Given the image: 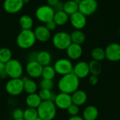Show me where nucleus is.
Returning a JSON list of instances; mask_svg holds the SVG:
<instances>
[{"instance_id":"f257e3e1","label":"nucleus","mask_w":120,"mask_h":120,"mask_svg":"<svg viewBox=\"0 0 120 120\" xmlns=\"http://www.w3.org/2000/svg\"><path fill=\"white\" fill-rule=\"evenodd\" d=\"M79 86V79L73 73L63 76L58 83V88L61 93L72 95L78 90Z\"/></svg>"},{"instance_id":"f03ea898","label":"nucleus","mask_w":120,"mask_h":120,"mask_svg":"<svg viewBox=\"0 0 120 120\" xmlns=\"http://www.w3.org/2000/svg\"><path fill=\"white\" fill-rule=\"evenodd\" d=\"M37 110L38 117L43 120H53L57 113V108L53 101H42Z\"/></svg>"},{"instance_id":"7ed1b4c3","label":"nucleus","mask_w":120,"mask_h":120,"mask_svg":"<svg viewBox=\"0 0 120 120\" xmlns=\"http://www.w3.org/2000/svg\"><path fill=\"white\" fill-rule=\"evenodd\" d=\"M37 40L32 30H21L16 38L17 45L23 50L30 49L34 46Z\"/></svg>"},{"instance_id":"20e7f679","label":"nucleus","mask_w":120,"mask_h":120,"mask_svg":"<svg viewBox=\"0 0 120 120\" xmlns=\"http://www.w3.org/2000/svg\"><path fill=\"white\" fill-rule=\"evenodd\" d=\"M5 71L11 79H21L23 74V67L20 61L12 59L5 64Z\"/></svg>"},{"instance_id":"39448f33","label":"nucleus","mask_w":120,"mask_h":120,"mask_svg":"<svg viewBox=\"0 0 120 120\" xmlns=\"http://www.w3.org/2000/svg\"><path fill=\"white\" fill-rule=\"evenodd\" d=\"M53 46L59 50H66L72 43L70 35L65 31L56 33L52 37Z\"/></svg>"},{"instance_id":"423d86ee","label":"nucleus","mask_w":120,"mask_h":120,"mask_svg":"<svg viewBox=\"0 0 120 120\" xmlns=\"http://www.w3.org/2000/svg\"><path fill=\"white\" fill-rule=\"evenodd\" d=\"M55 10L53 7L46 4L39 6L35 11V16L38 21L46 23L53 20Z\"/></svg>"},{"instance_id":"0eeeda50","label":"nucleus","mask_w":120,"mask_h":120,"mask_svg":"<svg viewBox=\"0 0 120 120\" xmlns=\"http://www.w3.org/2000/svg\"><path fill=\"white\" fill-rule=\"evenodd\" d=\"M24 82L22 79H10L6 83V91L12 96L20 95L24 91Z\"/></svg>"},{"instance_id":"6e6552de","label":"nucleus","mask_w":120,"mask_h":120,"mask_svg":"<svg viewBox=\"0 0 120 120\" xmlns=\"http://www.w3.org/2000/svg\"><path fill=\"white\" fill-rule=\"evenodd\" d=\"M73 66H74L71 60L67 58H61L58 59L53 65L56 73L62 76L72 73Z\"/></svg>"},{"instance_id":"1a4fd4ad","label":"nucleus","mask_w":120,"mask_h":120,"mask_svg":"<svg viewBox=\"0 0 120 120\" xmlns=\"http://www.w3.org/2000/svg\"><path fill=\"white\" fill-rule=\"evenodd\" d=\"M98 6L96 0H81L79 4V11L86 16H91L96 11Z\"/></svg>"},{"instance_id":"9d476101","label":"nucleus","mask_w":120,"mask_h":120,"mask_svg":"<svg viewBox=\"0 0 120 120\" xmlns=\"http://www.w3.org/2000/svg\"><path fill=\"white\" fill-rule=\"evenodd\" d=\"M105 59L110 62L120 61V44L112 42L109 44L105 49Z\"/></svg>"},{"instance_id":"9b49d317","label":"nucleus","mask_w":120,"mask_h":120,"mask_svg":"<svg viewBox=\"0 0 120 120\" xmlns=\"http://www.w3.org/2000/svg\"><path fill=\"white\" fill-rule=\"evenodd\" d=\"M53 102L56 108L60 110H67L72 103L71 95L61 92L56 95Z\"/></svg>"},{"instance_id":"f8f14e48","label":"nucleus","mask_w":120,"mask_h":120,"mask_svg":"<svg viewBox=\"0 0 120 120\" xmlns=\"http://www.w3.org/2000/svg\"><path fill=\"white\" fill-rule=\"evenodd\" d=\"M24 6L22 0H4L3 7L6 12L8 13H16L21 11Z\"/></svg>"},{"instance_id":"ddd939ff","label":"nucleus","mask_w":120,"mask_h":120,"mask_svg":"<svg viewBox=\"0 0 120 120\" xmlns=\"http://www.w3.org/2000/svg\"><path fill=\"white\" fill-rule=\"evenodd\" d=\"M69 20L71 25L75 28V30H82L86 26L87 23L86 16L79 11L70 15Z\"/></svg>"},{"instance_id":"4468645a","label":"nucleus","mask_w":120,"mask_h":120,"mask_svg":"<svg viewBox=\"0 0 120 120\" xmlns=\"http://www.w3.org/2000/svg\"><path fill=\"white\" fill-rule=\"evenodd\" d=\"M26 72L32 79H37L41 76L43 66L37 61H29L25 67Z\"/></svg>"},{"instance_id":"2eb2a0df","label":"nucleus","mask_w":120,"mask_h":120,"mask_svg":"<svg viewBox=\"0 0 120 120\" xmlns=\"http://www.w3.org/2000/svg\"><path fill=\"white\" fill-rule=\"evenodd\" d=\"M72 73L79 79L87 77L90 74L89 63L84 61L77 62L73 66Z\"/></svg>"},{"instance_id":"dca6fc26","label":"nucleus","mask_w":120,"mask_h":120,"mask_svg":"<svg viewBox=\"0 0 120 120\" xmlns=\"http://www.w3.org/2000/svg\"><path fill=\"white\" fill-rule=\"evenodd\" d=\"M82 53H83V50L82 45L72 42L70 45V46L66 50V54L68 59L72 60L79 59L82 57Z\"/></svg>"},{"instance_id":"f3484780","label":"nucleus","mask_w":120,"mask_h":120,"mask_svg":"<svg viewBox=\"0 0 120 120\" xmlns=\"http://www.w3.org/2000/svg\"><path fill=\"white\" fill-rule=\"evenodd\" d=\"M34 33L36 40L41 42H46L51 38V32L46 28L45 25H39L34 30Z\"/></svg>"},{"instance_id":"a211bd4d","label":"nucleus","mask_w":120,"mask_h":120,"mask_svg":"<svg viewBox=\"0 0 120 120\" xmlns=\"http://www.w3.org/2000/svg\"><path fill=\"white\" fill-rule=\"evenodd\" d=\"M72 103L75 105H78L79 107L81 105H84L87 101V94L84 91L82 90H77L74 92L72 95Z\"/></svg>"},{"instance_id":"6ab92c4d","label":"nucleus","mask_w":120,"mask_h":120,"mask_svg":"<svg viewBox=\"0 0 120 120\" xmlns=\"http://www.w3.org/2000/svg\"><path fill=\"white\" fill-rule=\"evenodd\" d=\"M99 115L98 110L94 105H89L83 111V119L84 120H96Z\"/></svg>"},{"instance_id":"aec40b11","label":"nucleus","mask_w":120,"mask_h":120,"mask_svg":"<svg viewBox=\"0 0 120 120\" xmlns=\"http://www.w3.org/2000/svg\"><path fill=\"white\" fill-rule=\"evenodd\" d=\"M36 61L43 67L49 66L51 62V54L46 50L40 51L37 54Z\"/></svg>"},{"instance_id":"412c9836","label":"nucleus","mask_w":120,"mask_h":120,"mask_svg":"<svg viewBox=\"0 0 120 120\" xmlns=\"http://www.w3.org/2000/svg\"><path fill=\"white\" fill-rule=\"evenodd\" d=\"M42 100L40 98L38 93H33L27 95V96L25 98V103L28 108L37 109L38 107L41 103Z\"/></svg>"},{"instance_id":"4be33fe9","label":"nucleus","mask_w":120,"mask_h":120,"mask_svg":"<svg viewBox=\"0 0 120 120\" xmlns=\"http://www.w3.org/2000/svg\"><path fill=\"white\" fill-rule=\"evenodd\" d=\"M70 19V16L64 11H56L53 16V21L57 25H65Z\"/></svg>"},{"instance_id":"5701e85b","label":"nucleus","mask_w":120,"mask_h":120,"mask_svg":"<svg viewBox=\"0 0 120 120\" xmlns=\"http://www.w3.org/2000/svg\"><path fill=\"white\" fill-rule=\"evenodd\" d=\"M19 24L22 30H32L34 25V21L30 15L24 14L20 17Z\"/></svg>"},{"instance_id":"b1692460","label":"nucleus","mask_w":120,"mask_h":120,"mask_svg":"<svg viewBox=\"0 0 120 120\" xmlns=\"http://www.w3.org/2000/svg\"><path fill=\"white\" fill-rule=\"evenodd\" d=\"M23 82H24V91L27 93L28 95L30 94H33V93H36L38 89V86L37 83L31 79H23Z\"/></svg>"},{"instance_id":"393cba45","label":"nucleus","mask_w":120,"mask_h":120,"mask_svg":"<svg viewBox=\"0 0 120 120\" xmlns=\"http://www.w3.org/2000/svg\"><path fill=\"white\" fill-rule=\"evenodd\" d=\"M70 38L72 43L82 45L86 40V35L82 30H75L71 33Z\"/></svg>"},{"instance_id":"a878e982","label":"nucleus","mask_w":120,"mask_h":120,"mask_svg":"<svg viewBox=\"0 0 120 120\" xmlns=\"http://www.w3.org/2000/svg\"><path fill=\"white\" fill-rule=\"evenodd\" d=\"M63 11L70 16L79 11V4L74 0H68L63 3Z\"/></svg>"},{"instance_id":"bb28decb","label":"nucleus","mask_w":120,"mask_h":120,"mask_svg":"<svg viewBox=\"0 0 120 120\" xmlns=\"http://www.w3.org/2000/svg\"><path fill=\"white\" fill-rule=\"evenodd\" d=\"M91 56L94 61L97 62H101L104 59H105V50L103 49L102 47H95L92 50L91 52Z\"/></svg>"},{"instance_id":"cd10ccee","label":"nucleus","mask_w":120,"mask_h":120,"mask_svg":"<svg viewBox=\"0 0 120 120\" xmlns=\"http://www.w3.org/2000/svg\"><path fill=\"white\" fill-rule=\"evenodd\" d=\"M56 71L53 68V66L49 65L43 67L42 73H41V77L44 79H49V80H53L56 76Z\"/></svg>"},{"instance_id":"c85d7f7f","label":"nucleus","mask_w":120,"mask_h":120,"mask_svg":"<svg viewBox=\"0 0 120 120\" xmlns=\"http://www.w3.org/2000/svg\"><path fill=\"white\" fill-rule=\"evenodd\" d=\"M89 71L91 75L98 76L102 72V66L99 62L92 60L89 63Z\"/></svg>"},{"instance_id":"c756f323","label":"nucleus","mask_w":120,"mask_h":120,"mask_svg":"<svg viewBox=\"0 0 120 120\" xmlns=\"http://www.w3.org/2000/svg\"><path fill=\"white\" fill-rule=\"evenodd\" d=\"M38 95H39L40 98L42 101H54L56 95L53 93H52L50 90L46 89H40V91L38 93Z\"/></svg>"},{"instance_id":"7c9ffc66","label":"nucleus","mask_w":120,"mask_h":120,"mask_svg":"<svg viewBox=\"0 0 120 120\" xmlns=\"http://www.w3.org/2000/svg\"><path fill=\"white\" fill-rule=\"evenodd\" d=\"M12 59V52L8 47H2L0 49V62L6 64Z\"/></svg>"},{"instance_id":"2f4dec72","label":"nucleus","mask_w":120,"mask_h":120,"mask_svg":"<svg viewBox=\"0 0 120 120\" xmlns=\"http://www.w3.org/2000/svg\"><path fill=\"white\" fill-rule=\"evenodd\" d=\"M38 113L37 109L27 108L24 110L23 120H35L38 118Z\"/></svg>"},{"instance_id":"473e14b6","label":"nucleus","mask_w":120,"mask_h":120,"mask_svg":"<svg viewBox=\"0 0 120 120\" xmlns=\"http://www.w3.org/2000/svg\"><path fill=\"white\" fill-rule=\"evenodd\" d=\"M39 86L41 89H46V90L52 91V89L54 87V82L53 80L42 79L40 81Z\"/></svg>"},{"instance_id":"72a5a7b5","label":"nucleus","mask_w":120,"mask_h":120,"mask_svg":"<svg viewBox=\"0 0 120 120\" xmlns=\"http://www.w3.org/2000/svg\"><path fill=\"white\" fill-rule=\"evenodd\" d=\"M68 114L70 115V117L72 116H77L79 115V107L77 105H75L73 103H72L70 107L67 109Z\"/></svg>"},{"instance_id":"f704fd0d","label":"nucleus","mask_w":120,"mask_h":120,"mask_svg":"<svg viewBox=\"0 0 120 120\" xmlns=\"http://www.w3.org/2000/svg\"><path fill=\"white\" fill-rule=\"evenodd\" d=\"M23 115H24V110L17 108L13 110L12 113V117L14 120H19L23 119Z\"/></svg>"},{"instance_id":"c9c22d12","label":"nucleus","mask_w":120,"mask_h":120,"mask_svg":"<svg viewBox=\"0 0 120 120\" xmlns=\"http://www.w3.org/2000/svg\"><path fill=\"white\" fill-rule=\"evenodd\" d=\"M45 26L50 32H51V31H53L56 28L57 25L56 24V23L53 21H51L45 23Z\"/></svg>"},{"instance_id":"e433bc0d","label":"nucleus","mask_w":120,"mask_h":120,"mask_svg":"<svg viewBox=\"0 0 120 120\" xmlns=\"http://www.w3.org/2000/svg\"><path fill=\"white\" fill-rule=\"evenodd\" d=\"M89 82L91 86H96L98 82V77L97 76L91 75L89 78Z\"/></svg>"},{"instance_id":"4c0bfd02","label":"nucleus","mask_w":120,"mask_h":120,"mask_svg":"<svg viewBox=\"0 0 120 120\" xmlns=\"http://www.w3.org/2000/svg\"><path fill=\"white\" fill-rule=\"evenodd\" d=\"M7 76L5 71V64L0 62V77L4 79Z\"/></svg>"},{"instance_id":"58836bf2","label":"nucleus","mask_w":120,"mask_h":120,"mask_svg":"<svg viewBox=\"0 0 120 120\" xmlns=\"http://www.w3.org/2000/svg\"><path fill=\"white\" fill-rule=\"evenodd\" d=\"M46 2L47 5L54 8L59 3V0H46Z\"/></svg>"},{"instance_id":"ea45409f","label":"nucleus","mask_w":120,"mask_h":120,"mask_svg":"<svg viewBox=\"0 0 120 120\" xmlns=\"http://www.w3.org/2000/svg\"><path fill=\"white\" fill-rule=\"evenodd\" d=\"M68 120H84L83 119V117L79 116V115H77V116H72V117H70Z\"/></svg>"},{"instance_id":"a19ab883","label":"nucleus","mask_w":120,"mask_h":120,"mask_svg":"<svg viewBox=\"0 0 120 120\" xmlns=\"http://www.w3.org/2000/svg\"><path fill=\"white\" fill-rule=\"evenodd\" d=\"M30 1V0H22V2L24 3V4H27V3H29Z\"/></svg>"},{"instance_id":"79ce46f5","label":"nucleus","mask_w":120,"mask_h":120,"mask_svg":"<svg viewBox=\"0 0 120 120\" xmlns=\"http://www.w3.org/2000/svg\"><path fill=\"white\" fill-rule=\"evenodd\" d=\"M74 1H75L77 4H79L80 3V1H81V0H74Z\"/></svg>"},{"instance_id":"37998d69","label":"nucleus","mask_w":120,"mask_h":120,"mask_svg":"<svg viewBox=\"0 0 120 120\" xmlns=\"http://www.w3.org/2000/svg\"><path fill=\"white\" fill-rule=\"evenodd\" d=\"M41 120V119H40L39 117H38V118H37V120Z\"/></svg>"},{"instance_id":"c03bdc74","label":"nucleus","mask_w":120,"mask_h":120,"mask_svg":"<svg viewBox=\"0 0 120 120\" xmlns=\"http://www.w3.org/2000/svg\"><path fill=\"white\" fill-rule=\"evenodd\" d=\"M23 120V119H22V120Z\"/></svg>"},{"instance_id":"a18cd8bd","label":"nucleus","mask_w":120,"mask_h":120,"mask_svg":"<svg viewBox=\"0 0 120 120\" xmlns=\"http://www.w3.org/2000/svg\"></svg>"}]
</instances>
